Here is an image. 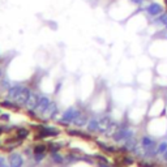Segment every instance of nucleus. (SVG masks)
<instances>
[{
    "label": "nucleus",
    "instance_id": "f257e3e1",
    "mask_svg": "<svg viewBox=\"0 0 167 167\" xmlns=\"http://www.w3.org/2000/svg\"><path fill=\"white\" fill-rule=\"evenodd\" d=\"M112 139L116 142H127L128 140L133 139V132L131 129H128V128H121V129L116 131L112 135Z\"/></svg>",
    "mask_w": 167,
    "mask_h": 167
},
{
    "label": "nucleus",
    "instance_id": "f03ea898",
    "mask_svg": "<svg viewBox=\"0 0 167 167\" xmlns=\"http://www.w3.org/2000/svg\"><path fill=\"white\" fill-rule=\"evenodd\" d=\"M80 114H81L80 111H77V110H76V108H73V107H71V108H68V110H67L64 114H63L62 121H63V123H65V124L73 123L74 119L77 118Z\"/></svg>",
    "mask_w": 167,
    "mask_h": 167
},
{
    "label": "nucleus",
    "instance_id": "7ed1b4c3",
    "mask_svg": "<svg viewBox=\"0 0 167 167\" xmlns=\"http://www.w3.org/2000/svg\"><path fill=\"white\" fill-rule=\"evenodd\" d=\"M39 99H40V97L38 95V94L30 93V95H29V98H28V101H26V103H25V106H26L29 110H37V106H38Z\"/></svg>",
    "mask_w": 167,
    "mask_h": 167
},
{
    "label": "nucleus",
    "instance_id": "20e7f679",
    "mask_svg": "<svg viewBox=\"0 0 167 167\" xmlns=\"http://www.w3.org/2000/svg\"><path fill=\"white\" fill-rule=\"evenodd\" d=\"M146 12H148L150 16H158V15H161V13L163 12V7H162L161 4H158V3H152L148 8H146Z\"/></svg>",
    "mask_w": 167,
    "mask_h": 167
},
{
    "label": "nucleus",
    "instance_id": "39448f33",
    "mask_svg": "<svg viewBox=\"0 0 167 167\" xmlns=\"http://www.w3.org/2000/svg\"><path fill=\"white\" fill-rule=\"evenodd\" d=\"M30 93H31L30 90H29L26 86H24L22 91L20 93V95L17 97V99H16L15 102L19 103V105H25V103H26V101H28V98H29V95H30Z\"/></svg>",
    "mask_w": 167,
    "mask_h": 167
},
{
    "label": "nucleus",
    "instance_id": "423d86ee",
    "mask_svg": "<svg viewBox=\"0 0 167 167\" xmlns=\"http://www.w3.org/2000/svg\"><path fill=\"white\" fill-rule=\"evenodd\" d=\"M22 89H24L22 85H15V86L9 87V90H8V97H9L12 101H16L17 97L20 95V93L22 91Z\"/></svg>",
    "mask_w": 167,
    "mask_h": 167
},
{
    "label": "nucleus",
    "instance_id": "0eeeda50",
    "mask_svg": "<svg viewBox=\"0 0 167 167\" xmlns=\"http://www.w3.org/2000/svg\"><path fill=\"white\" fill-rule=\"evenodd\" d=\"M59 133V131L55 128H50V127H42L39 132V137H50V136H56Z\"/></svg>",
    "mask_w": 167,
    "mask_h": 167
},
{
    "label": "nucleus",
    "instance_id": "6e6552de",
    "mask_svg": "<svg viewBox=\"0 0 167 167\" xmlns=\"http://www.w3.org/2000/svg\"><path fill=\"white\" fill-rule=\"evenodd\" d=\"M98 121H99V129H98V132H101V133L108 132V131H110V128L112 127L111 121H110V119H108V118H103V119H101V120H98Z\"/></svg>",
    "mask_w": 167,
    "mask_h": 167
},
{
    "label": "nucleus",
    "instance_id": "1a4fd4ad",
    "mask_svg": "<svg viewBox=\"0 0 167 167\" xmlns=\"http://www.w3.org/2000/svg\"><path fill=\"white\" fill-rule=\"evenodd\" d=\"M22 157L20 154H12L9 157V166L11 167H22Z\"/></svg>",
    "mask_w": 167,
    "mask_h": 167
},
{
    "label": "nucleus",
    "instance_id": "9d476101",
    "mask_svg": "<svg viewBox=\"0 0 167 167\" xmlns=\"http://www.w3.org/2000/svg\"><path fill=\"white\" fill-rule=\"evenodd\" d=\"M50 103H51V101H50L47 97H40L39 102H38V106H37V110L43 114V111L50 106Z\"/></svg>",
    "mask_w": 167,
    "mask_h": 167
},
{
    "label": "nucleus",
    "instance_id": "9b49d317",
    "mask_svg": "<svg viewBox=\"0 0 167 167\" xmlns=\"http://www.w3.org/2000/svg\"><path fill=\"white\" fill-rule=\"evenodd\" d=\"M56 111H58V107H56V105L54 102H51L48 107H47L46 110L43 111V115L46 116V118H52L54 115L56 114Z\"/></svg>",
    "mask_w": 167,
    "mask_h": 167
},
{
    "label": "nucleus",
    "instance_id": "f8f14e48",
    "mask_svg": "<svg viewBox=\"0 0 167 167\" xmlns=\"http://www.w3.org/2000/svg\"><path fill=\"white\" fill-rule=\"evenodd\" d=\"M141 144H142V148L145 149V150H148V152H150V150L154 149V141H153L150 137H144V139L141 140Z\"/></svg>",
    "mask_w": 167,
    "mask_h": 167
},
{
    "label": "nucleus",
    "instance_id": "ddd939ff",
    "mask_svg": "<svg viewBox=\"0 0 167 167\" xmlns=\"http://www.w3.org/2000/svg\"><path fill=\"white\" fill-rule=\"evenodd\" d=\"M87 129L91 131V132H98V129H99V121L97 120V119H91V120L89 121V124H87Z\"/></svg>",
    "mask_w": 167,
    "mask_h": 167
},
{
    "label": "nucleus",
    "instance_id": "4468645a",
    "mask_svg": "<svg viewBox=\"0 0 167 167\" xmlns=\"http://www.w3.org/2000/svg\"><path fill=\"white\" fill-rule=\"evenodd\" d=\"M73 123L76 124V125H78V127H82V125H85V124H86V118H85L82 114H80L77 118L74 119Z\"/></svg>",
    "mask_w": 167,
    "mask_h": 167
},
{
    "label": "nucleus",
    "instance_id": "2eb2a0df",
    "mask_svg": "<svg viewBox=\"0 0 167 167\" xmlns=\"http://www.w3.org/2000/svg\"><path fill=\"white\" fill-rule=\"evenodd\" d=\"M28 135H29V132H28V129H25V128H21V129L17 131V137H19V139H21V140L26 139V137H28Z\"/></svg>",
    "mask_w": 167,
    "mask_h": 167
},
{
    "label": "nucleus",
    "instance_id": "dca6fc26",
    "mask_svg": "<svg viewBox=\"0 0 167 167\" xmlns=\"http://www.w3.org/2000/svg\"><path fill=\"white\" fill-rule=\"evenodd\" d=\"M46 152V146L44 145H37L34 148V153L35 154H42V153Z\"/></svg>",
    "mask_w": 167,
    "mask_h": 167
},
{
    "label": "nucleus",
    "instance_id": "f3484780",
    "mask_svg": "<svg viewBox=\"0 0 167 167\" xmlns=\"http://www.w3.org/2000/svg\"><path fill=\"white\" fill-rule=\"evenodd\" d=\"M158 152L159 153H166L167 152V142H162V144H159V146H158Z\"/></svg>",
    "mask_w": 167,
    "mask_h": 167
},
{
    "label": "nucleus",
    "instance_id": "a211bd4d",
    "mask_svg": "<svg viewBox=\"0 0 167 167\" xmlns=\"http://www.w3.org/2000/svg\"><path fill=\"white\" fill-rule=\"evenodd\" d=\"M158 22H161V24H163V25H167V13H163V15L159 17Z\"/></svg>",
    "mask_w": 167,
    "mask_h": 167
},
{
    "label": "nucleus",
    "instance_id": "6ab92c4d",
    "mask_svg": "<svg viewBox=\"0 0 167 167\" xmlns=\"http://www.w3.org/2000/svg\"><path fill=\"white\" fill-rule=\"evenodd\" d=\"M54 161H55L56 163H62V162H63L62 155H59V154H54Z\"/></svg>",
    "mask_w": 167,
    "mask_h": 167
},
{
    "label": "nucleus",
    "instance_id": "aec40b11",
    "mask_svg": "<svg viewBox=\"0 0 167 167\" xmlns=\"http://www.w3.org/2000/svg\"><path fill=\"white\" fill-rule=\"evenodd\" d=\"M1 105H3L4 107H11V108H16V106H13L12 103H11V102H8V101H3V102H1Z\"/></svg>",
    "mask_w": 167,
    "mask_h": 167
},
{
    "label": "nucleus",
    "instance_id": "412c9836",
    "mask_svg": "<svg viewBox=\"0 0 167 167\" xmlns=\"http://www.w3.org/2000/svg\"><path fill=\"white\" fill-rule=\"evenodd\" d=\"M43 157H44V153H42V154H35V161H42L43 159Z\"/></svg>",
    "mask_w": 167,
    "mask_h": 167
},
{
    "label": "nucleus",
    "instance_id": "4be33fe9",
    "mask_svg": "<svg viewBox=\"0 0 167 167\" xmlns=\"http://www.w3.org/2000/svg\"><path fill=\"white\" fill-rule=\"evenodd\" d=\"M0 167H8L5 163V159H4L3 157H0Z\"/></svg>",
    "mask_w": 167,
    "mask_h": 167
},
{
    "label": "nucleus",
    "instance_id": "5701e85b",
    "mask_svg": "<svg viewBox=\"0 0 167 167\" xmlns=\"http://www.w3.org/2000/svg\"><path fill=\"white\" fill-rule=\"evenodd\" d=\"M1 120H9V114H1Z\"/></svg>",
    "mask_w": 167,
    "mask_h": 167
},
{
    "label": "nucleus",
    "instance_id": "b1692460",
    "mask_svg": "<svg viewBox=\"0 0 167 167\" xmlns=\"http://www.w3.org/2000/svg\"><path fill=\"white\" fill-rule=\"evenodd\" d=\"M124 162H125L127 164H132L133 163V161L132 159H129V158H124Z\"/></svg>",
    "mask_w": 167,
    "mask_h": 167
},
{
    "label": "nucleus",
    "instance_id": "393cba45",
    "mask_svg": "<svg viewBox=\"0 0 167 167\" xmlns=\"http://www.w3.org/2000/svg\"><path fill=\"white\" fill-rule=\"evenodd\" d=\"M132 1H133V3H135V4H140V3H141V1H142V0H132Z\"/></svg>",
    "mask_w": 167,
    "mask_h": 167
},
{
    "label": "nucleus",
    "instance_id": "a878e982",
    "mask_svg": "<svg viewBox=\"0 0 167 167\" xmlns=\"http://www.w3.org/2000/svg\"><path fill=\"white\" fill-rule=\"evenodd\" d=\"M163 159H164V161H166V162H167V152H166V153H164V157H163Z\"/></svg>",
    "mask_w": 167,
    "mask_h": 167
},
{
    "label": "nucleus",
    "instance_id": "bb28decb",
    "mask_svg": "<svg viewBox=\"0 0 167 167\" xmlns=\"http://www.w3.org/2000/svg\"><path fill=\"white\" fill-rule=\"evenodd\" d=\"M99 167H107L106 164H99Z\"/></svg>",
    "mask_w": 167,
    "mask_h": 167
},
{
    "label": "nucleus",
    "instance_id": "cd10ccee",
    "mask_svg": "<svg viewBox=\"0 0 167 167\" xmlns=\"http://www.w3.org/2000/svg\"><path fill=\"white\" fill-rule=\"evenodd\" d=\"M1 132H3V129H1V128H0V135H1Z\"/></svg>",
    "mask_w": 167,
    "mask_h": 167
},
{
    "label": "nucleus",
    "instance_id": "c85d7f7f",
    "mask_svg": "<svg viewBox=\"0 0 167 167\" xmlns=\"http://www.w3.org/2000/svg\"><path fill=\"white\" fill-rule=\"evenodd\" d=\"M0 76H1V71H0Z\"/></svg>",
    "mask_w": 167,
    "mask_h": 167
},
{
    "label": "nucleus",
    "instance_id": "c756f323",
    "mask_svg": "<svg viewBox=\"0 0 167 167\" xmlns=\"http://www.w3.org/2000/svg\"><path fill=\"white\" fill-rule=\"evenodd\" d=\"M166 5H167V0H166Z\"/></svg>",
    "mask_w": 167,
    "mask_h": 167
},
{
    "label": "nucleus",
    "instance_id": "7c9ffc66",
    "mask_svg": "<svg viewBox=\"0 0 167 167\" xmlns=\"http://www.w3.org/2000/svg\"><path fill=\"white\" fill-rule=\"evenodd\" d=\"M166 28H167V25H166Z\"/></svg>",
    "mask_w": 167,
    "mask_h": 167
}]
</instances>
